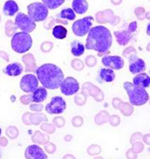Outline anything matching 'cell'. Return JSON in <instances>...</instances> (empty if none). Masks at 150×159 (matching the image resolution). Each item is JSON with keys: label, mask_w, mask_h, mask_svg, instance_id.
Here are the masks:
<instances>
[{"label": "cell", "mask_w": 150, "mask_h": 159, "mask_svg": "<svg viewBox=\"0 0 150 159\" xmlns=\"http://www.w3.org/2000/svg\"><path fill=\"white\" fill-rule=\"evenodd\" d=\"M85 46L80 42V40H75L71 43V51L74 56L80 57L84 54Z\"/></svg>", "instance_id": "23"}, {"label": "cell", "mask_w": 150, "mask_h": 159, "mask_svg": "<svg viewBox=\"0 0 150 159\" xmlns=\"http://www.w3.org/2000/svg\"><path fill=\"white\" fill-rule=\"evenodd\" d=\"M22 71H23V66L18 62H15V63L8 64L3 69V73L7 76L11 77L19 76V75H21Z\"/></svg>", "instance_id": "14"}, {"label": "cell", "mask_w": 150, "mask_h": 159, "mask_svg": "<svg viewBox=\"0 0 150 159\" xmlns=\"http://www.w3.org/2000/svg\"><path fill=\"white\" fill-rule=\"evenodd\" d=\"M45 149L49 153H54L55 152V150H56V147H55V145L54 143H47L45 145Z\"/></svg>", "instance_id": "34"}, {"label": "cell", "mask_w": 150, "mask_h": 159, "mask_svg": "<svg viewBox=\"0 0 150 159\" xmlns=\"http://www.w3.org/2000/svg\"><path fill=\"white\" fill-rule=\"evenodd\" d=\"M114 19V14L112 10H105L103 12H99L96 15V21L99 23H113Z\"/></svg>", "instance_id": "19"}, {"label": "cell", "mask_w": 150, "mask_h": 159, "mask_svg": "<svg viewBox=\"0 0 150 159\" xmlns=\"http://www.w3.org/2000/svg\"><path fill=\"white\" fill-rule=\"evenodd\" d=\"M22 61L26 64V72L36 71V64H35V58L31 54L23 56Z\"/></svg>", "instance_id": "24"}, {"label": "cell", "mask_w": 150, "mask_h": 159, "mask_svg": "<svg viewBox=\"0 0 150 159\" xmlns=\"http://www.w3.org/2000/svg\"><path fill=\"white\" fill-rule=\"evenodd\" d=\"M136 29H137V22L136 21H132L131 23L129 25V26H128V30L127 31H129L131 33H133V32L136 31Z\"/></svg>", "instance_id": "36"}, {"label": "cell", "mask_w": 150, "mask_h": 159, "mask_svg": "<svg viewBox=\"0 0 150 159\" xmlns=\"http://www.w3.org/2000/svg\"><path fill=\"white\" fill-rule=\"evenodd\" d=\"M71 6L74 12L80 15L85 13L89 9V4L86 0H73Z\"/></svg>", "instance_id": "18"}, {"label": "cell", "mask_w": 150, "mask_h": 159, "mask_svg": "<svg viewBox=\"0 0 150 159\" xmlns=\"http://www.w3.org/2000/svg\"><path fill=\"white\" fill-rule=\"evenodd\" d=\"M101 152V148L97 144H93L88 148V153L90 155H97Z\"/></svg>", "instance_id": "28"}, {"label": "cell", "mask_w": 150, "mask_h": 159, "mask_svg": "<svg viewBox=\"0 0 150 159\" xmlns=\"http://www.w3.org/2000/svg\"><path fill=\"white\" fill-rule=\"evenodd\" d=\"M66 157H72V158H74V156H71V155H66V156L64 157V158H66Z\"/></svg>", "instance_id": "39"}, {"label": "cell", "mask_w": 150, "mask_h": 159, "mask_svg": "<svg viewBox=\"0 0 150 159\" xmlns=\"http://www.w3.org/2000/svg\"><path fill=\"white\" fill-rule=\"evenodd\" d=\"M149 74H150V71H149Z\"/></svg>", "instance_id": "42"}, {"label": "cell", "mask_w": 150, "mask_h": 159, "mask_svg": "<svg viewBox=\"0 0 150 159\" xmlns=\"http://www.w3.org/2000/svg\"><path fill=\"white\" fill-rule=\"evenodd\" d=\"M113 43V36L110 31L103 26H94L89 30L87 36L85 48L94 50L99 53V56L106 55L109 51Z\"/></svg>", "instance_id": "1"}, {"label": "cell", "mask_w": 150, "mask_h": 159, "mask_svg": "<svg viewBox=\"0 0 150 159\" xmlns=\"http://www.w3.org/2000/svg\"><path fill=\"white\" fill-rule=\"evenodd\" d=\"M85 63H86L87 66L89 67H94L97 63V60L94 56L93 55H89L85 58Z\"/></svg>", "instance_id": "30"}, {"label": "cell", "mask_w": 150, "mask_h": 159, "mask_svg": "<svg viewBox=\"0 0 150 159\" xmlns=\"http://www.w3.org/2000/svg\"><path fill=\"white\" fill-rule=\"evenodd\" d=\"M62 93L65 96L75 95L80 90V84L73 77H67L64 79L60 86Z\"/></svg>", "instance_id": "10"}, {"label": "cell", "mask_w": 150, "mask_h": 159, "mask_svg": "<svg viewBox=\"0 0 150 159\" xmlns=\"http://www.w3.org/2000/svg\"><path fill=\"white\" fill-rule=\"evenodd\" d=\"M146 69L145 63L142 59L137 57L136 54L129 56V69L132 74H138L144 72Z\"/></svg>", "instance_id": "11"}, {"label": "cell", "mask_w": 150, "mask_h": 159, "mask_svg": "<svg viewBox=\"0 0 150 159\" xmlns=\"http://www.w3.org/2000/svg\"><path fill=\"white\" fill-rule=\"evenodd\" d=\"M76 17V15H75V12H74V10L72 8H70V7H66V8H64L59 12L58 14L56 16V21H61L62 20V21L64 22V24H67V21H65V20H69V21H73V20L75 19Z\"/></svg>", "instance_id": "15"}, {"label": "cell", "mask_w": 150, "mask_h": 159, "mask_svg": "<svg viewBox=\"0 0 150 159\" xmlns=\"http://www.w3.org/2000/svg\"><path fill=\"white\" fill-rule=\"evenodd\" d=\"M28 16L35 21L46 20L49 15V8L43 2H35L27 6Z\"/></svg>", "instance_id": "5"}, {"label": "cell", "mask_w": 150, "mask_h": 159, "mask_svg": "<svg viewBox=\"0 0 150 159\" xmlns=\"http://www.w3.org/2000/svg\"><path fill=\"white\" fill-rule=\"evenodd\" d=\"M33 45V40L30 34L21 31L16 32L12 36L11 40V46L15 52L18 54H23L31 50Z\"/></svg>", "instance_id": "4"}, {"label": "cell", "mask_w": 150, "mask_h": 159, "mask_svg": "<svg viewBox=\"0 0 150 159\" xmlns=\"http://www.w3.org/2000/svg\"><path fill=\"white\" fill-rule=\"evenodd\" d=\"M41 129H42L43 130L45 131V132H47V133H49V134H53L55 130V129L53 125H52L51 124H48V123H45V124H43L42 125H41Z\"/></svg>", "instance_id": "29"}, {"label": "cell", "mask_w": 150, "mask_h": 159, "mask_svg": "<svg viewBox=\"0 0 150 159\" xmlns=\"http://www.w3.org/2000/svg\"><path fill=\"white\" fill-rule=\"evenodd\" d=\"M102 63L104 66L109 69H114V70H120L124 67V60L120 56H110L107 55L102 59Z\"/></svg>", "instance_id": "12"}, {"label": "cell", "mask_w": 150, "mask_h": 159, "mask_svg": "<svg viewBox=\"0 0 150 159\" xmlns=\"http://www.w3.org/2000/svg\"><path fill=\"white\" fill-rule=\"evenodd\" d=\"M123 87L126 89L127 95L129 97L130 102L133 106L139 107L143 106L148 101V94L146 92L145 88L136 87L131 83L126 82L123 84Z\"/></svg>", "instance_id": "3"}, {"label": "cell", "mask_w": 150, "mask_h": 159, "mask_svg": "<svg viewBox=\"0 0 150 159\" xmlns=\"http://www.w3.org/2000/svg\"><path fill=\"white\" fill-rule=\"evenodd\" d=\"M71 66L75 70L80 71V70H82L84 69V63L81 60L75 59V60H73L72 62H71Z\"/></svg>", "instance_id": "27"}, {"label": "cell", "mask_w": 150, "mask_h": 159, "mask_svg": "<svg viewBox=\"0 0 150 159\" xmlns=\"http://www.w3.org/2000/svg\"><path fill=\"white\" fill-rule=\"evenodd\" d=\"M20 88L25 93H34L39 88V79L32 74H26L21 78Z\"/></svg>", "instance_id": "9"}, {"label": "cell", "mask_w": 150, "mask_h": 159, "mask_svg": "<svg viewBox=\"0 0 150 159\" xmlns=\"http://www.w3.org/2000/svg\"><path fill=\"white\" fill-rule=\"evenodd\" d=\"M54 124L55 127L61 128V127L64 126V125H65V120L62 117H56V118L54 119Z\"/></svg>", "instance_id": "31"}, {"label": "cell", "mask_w": 150, "mask_h": 159, "mask_svg": "<svg viewBox=\"0 0 150 159\" xmlns=\"http://www.w3.org/2000/svg\"><path fill=\"white\" fill-rule=\"evenodd\" d=\"M66 108V104L65 100L59 96L52 98L49 103H48L45 107L46 111L50 115L62 114Z\"/></svg>", "instance_id": "8"}, {"label": "cell", "mask_w": 150, "mask_h": 159, "mask_svg": "<svg viewBox=\"0 0 150 159\" xmlns=\"http://www.w3.org/2000/svg\"><path fill=\"white\" fill-rule=\"evenodd\" d=\"M53 46H54V45L52 42H44L41 45V50L43 52L48 53L53 49Z\"/></svg>", "instance_id": "32"}, {"label": "cell", "mask_w": 150, "mask_h": 159, "mask_svg": "<svg viewBox=\"0 0 150 159\" xmlns=\"http://www.w3.org/2000/svg\"><path fill=\"white\" fill-rule=\"evenodd\" d=\"M31 102H32V95L23 96L21 98V102L23 104H29Z\"/></svg>", "instance_id": "35"}, {"label": "cell", "mask_w": 150, "mask_h": 159, "mask_svg": "<svg viewBox=\"0 0 150 159\" xmlns=\"http://www.w3.org/2000/svg\"><path fill=\"white\" fill-rule=\"evenodd\" d=\"M0 157H1V150H0Z\"/></svg>", "instance_id": "41"}, {"label": "cell", "mask_w": 150, "mask_h": 159, "mask_svg": "<svg viewBox=\"0 0 150 159\" xmlns=\"http://www.w3.org/2000/svg\"><path fill=\"white\" fill-rule=\"evenodd\" d=\"M48 97V93L45 87L38 88L32 94V102L35 103L45 102Z\"/></svg>", "instance_id": "21"}, {"label": "cell", "mask_w": 150, "mask_h": 159, "mask_svg": "<svg viewBox=\"0 0 150 159\" xmlns=\"http://www.w3.org/2000/svg\"><path fill=\"white\" fill-rule=\"evenodd\" d=\"M65 0H42V2L49 8L54 10L63 4Z\"/></svg>", "instance_id": "26"}, {"label": "cell", "mask_w": 150, "mask_h": 159, "mask_svg": "<svg viewBox=\"0 0 150 159\" xmlns=\"http://www.w3.org/2000/svg\"><path fill=\"white\" fill-rule=\"evenodd\" d=\"M99 79L103 82L106 83H111L113 82L116 78L115 73L113 71V69L106 68V69H101L99 73Z\"/></svg>", "instance_id": "22"}, {"label": "cell", "mask_w": 150, "mask_h": 159, "mask_svg": "<svg viewBox=\"0 0 150 159\" xmlns=\"http://www.w3.org/2000/svg\"><path fill=\"white\" fill-rule=\"evenodd\" d=\"M146 32L148 36H150V22L147 25V29H146Z\"/></svg>", "instance_id": "38"}, {"label": "cell", "mask_w": 150, "mask_h": 159, "mask_svg": "<svg viewBox=\"0 0 150 159\" xmlns=\"http://www.w3.org/2000/svg\"><path fill=\"white\" fill-rule=\"evenodd\" d=\"M93 21H94V17L92 16H88L76 20L71 26L73 33L80 37L84 36L89 33V30L91 29Z\"/></svg>", "instance_id": "6"}, {"label": "cell", "mask_w": 150, "mask_h": 159, "mask_svg": "<svg viewBox=\"0 0 150 159\" xmlns=\"http://www.w3.org/2000/svg\"><path fill=\"white\" fill-rule=\"evenodd\" d=\"M31 110L33 111H41L43 110L42 105H38V104H32L31 106Z\"/></svg>", "instance_id": "37"}, {"label": "cell", "mask_w": 150, "mask_h": 159, "mask_svg": "<svg viewBox=\"0 0 150 159\" xmlns=\"http://www.w3.org/2000/svg\"><path fill=\"white\" fill-rule=\"evenodd\" d=\"M15 25L17 29L21 30V31L30 33L33 31L36 27L35 21L31 19L28 15L23 12H19L15 17Z\"/></svg>", "instance_id": "7"}, {"label": "cell", "mask_w": 150, "mask_h": 159, "mask_svg": "<svg viewBox=\"0 0 150 159\" xmlns=\"http://www.w3.org/2000/svg\"><path fill=\"white\" fill-rule=\"evenodd\" d=\"M117 43L120 45H126L132 37L131 33L129 31H120L114 32Z\"/></svg>", "instance_id": "20"}, {"label": "cell", "mask_w": 150, "mask_h": 159, "mask_svg": "<svg viewBox=\"0 0 150 159\" xmlns=\"http://www.w3.org/2000/svg\"><path fill=\"white\" fill-rule=\"evenodd\" d=\"M25 157L26 158H37V159H45L47 158L48 156L43 150L42 148L38 146L36 144L30 145L26 148L25 152Z\"/></svg>", "instance_id": "13"}, {"label": "cell", "mask_w": 150, "mask_h": 159, "mask_svg": "<svg viewBox=\"0 0 150 159\" xmlns=\"http://www.w3.org/2000/svg\"><path fill=\"white\" fill-rule=\"evenodd\" d=\"M133 84L136 87L144 88H148L150 86V77L144 73L138 74L133 79Z\"/></svg>", "instance_id": "16"}, {"label": "cell", "mask_w": 150, "mask_h": 159, "mask_svg": "<svg viewBox=\"0 0 150 159\" xmlns=\"http://www.w3.org/2000/svg\"><path fill=\"white\" fill-rule=\"evenodd\" d=\"M36 75L43 87L50 90L60 88L64 80V74L58 65L45 64L36 69Z\"/></svg>", "instance_id": "2"}, {"label": "cell", "mask_w": 150, "mask_h": 159, "mask_svg": "<svg viewBox=\"0 0 150 159\" xmlns=\"http://www.w3.org/2000/svg\"><path fill=\"white\" fill-rule=\"evenodd\" d=\"M18 5L14 0H7L3 5V7H2L3 13L6 16H9V17L14 16L18 12Z\"/></svg>", "instance_id": "17"}, {"label": "cell", "mask_w": 150, "mask_h": 159, "mask_svg": "<svg viewBox=\"0 0 150 159\" xmlns=\"http://www.w3.org/2000/svg\"><path fill=\"white\" fill-rule=\"evenodd\" d=\"M1 132H2V131H1V129H0V136H1Z\"/></svg>", "instance_id": "40"}, {"label": "cell", "mask_w": 150, "mask_h": 159, "mask_svg": "<svg viewBox=\"0 0 150 159\" xmlns=\"http://www.w3.org/2000/svg\"><path fill=\"white\" fill-rule=\"evenodd\" d=\"M71 123L75 127H80L83 124V118L80 116H75L72 119Z\"/></svg>", "instance_id": "33"}, {"label": "cell", "mask_w": 150, "mask_h": 159, "mask_svg": "<svg viewBox=\"0 0 150 159\" xmlns=\"http://www.w3.org/2000/svg\"><path fill=\"white\" fill-rule=\"evenodd\" d=\"M67 35V30L65 26L62 25H57L54 26L53 28V36L54 38L58 39V40H62L66 38Z\"/></svg>", "instance_id": "25"}]
</instances>
